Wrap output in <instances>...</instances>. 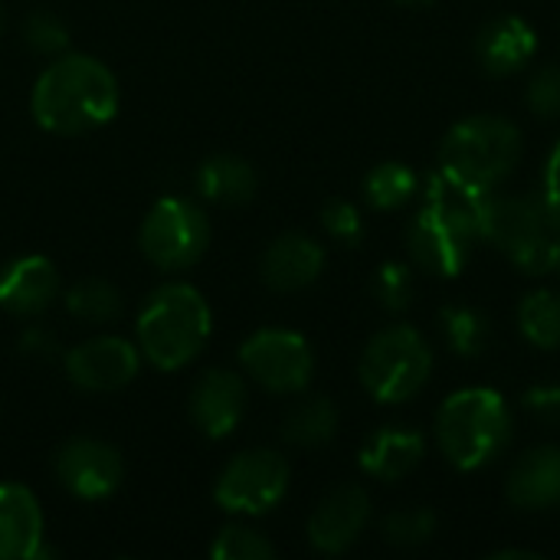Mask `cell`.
I'll use <instances>...</instances> for the list:
<instances>
[{
    "instance_id": "1",
    "label": "cell",
    "mask_w": 560,
    "mask_h": 560,
    "mask_svg": "<svg viewBox=\"0 0 560 560\" xmlns=\"http://www.w3.org/2000/svg\"><path fill=\"white\" fill-rule=\"evenodd\" d=\"M420 197L423 203L407 226L410 259L430 276L456 279L466 269L476 243L482 240L479 217H482V203L489 194H479L446 177L443 171H436L427 177V187Z\"/></svg>"
},
{
    "instance_id": "2",
    "label": "cell",
    "mask_w": 560,
    "mask_h": 560,
    "mask_svg": "<svg viewBox=\"0 0 560 560\" xmlns=\"http://www.w3.org/2000/svg\"><path fill=\"white\" fill-rule=\"evenodd\" d=\"M118 79L115 72L89 52L56 56L36 79L30 108L43 131L49 135H85L108 125L118 112Z\"/></svg>"
},
{
    "instance_id": "3",
    "label": "cell",
    "mask_w": 560,
    "mask_h": 560,
    "mask_svg": "<svg viewBox=\"0 0 560 560\" xmlns=\"http://www.w3.org/2000/svg\"><path fill=\"white\" fill-rule=\"evenodd\" d=\"M210 328L213 315L207 299L187 282H167L144 299L135 338L141 358L151 368L177 371L203 351Z\"/></svg>"
},
{
    "instance_id": "4",
    "label": "cell",
    "mask_w": 560,
    "mask_h": 560,
    "mask_svg": "<svg viewBox=\"0 0 560 560\" xmlns=\"http://www.w3.org/2000/svg\"><path fill=\"white\" fill-rule=\"evenodd\" d=\"M512 440V410L492 387H463L440 404L436 446L459 472L495 463Z\"/></svg>"
},
{
    "instance_id": "5",
    "label": "cell",
    "mask_w": 560,
    "mask_h": 560,
    "mask_svg": "<svg viewBox=\"0 0 560 560\" xmlns=\"http://www.w3.org/2000/svg\"><path fill=\"white\" fill-rule=\"evenodd\" d=\"M522 148L525 141L515 121L502 115H469L443 135L436 171L479 194H492L515 174Z\"/></svg>"
},
{
    "instance_id": "6",
    "label": "cell",
    "mask_w": 560,
    "mask_h": 560,
    "mask_svg": "<svg viewBox=\"0 0 560 560\" xmlns=\"http://www.w3.org/2000/svg\"><path fill=\"white\" fill-rule=\"evenodd\" d=\"M479 236L502 249L525 276H548L558 266V236L545 197L492 190L482 203Z\"/></svg>"
},
{
    "instance_id": "7",
    "label": "cell",
    "mask_w": 560,
    "mask_h": 560,
    "mask_svg": "<svg viewBox=\"0 0 560 560\" xmlns=\"http://www.w3.org/2000/svg\"><path fill=\"white\" fill-rule=\"evenodd\" d=\"M433 374V351L410 325L377 331L358 361V377L377 404H404L417 397Z\"/></svg>"
},
{
    "instance_id": "8",
    "label": "cell",
    "mask_w": 560,
    "mask_h": 560,
    "mask_svg": "<svg viewBox=\"0 0 560 560\" xmlns=\"http://www.w3.org/2000/svg\"><path fill=\"white\" fill-rule=\"evenodd\" d=\"M138 246L161 272H184L203 259L210 246V220L200 203L187 197H164L144 213Z\"/></svg>"
},
{
    "instance_id": "9",
    "label": "cell",
    "mask_w": 560,
    "mask_h": 560,
    "mask_svg": "<svg viewBox=\"0 0 560 560\" xmlns=\"http://www.w3.org/2000/svg\"><path fill=\"white\" fill-rule=\"evenodd\" d=\"M289 463L276 450H246L233 456L217 486L213 502L230 515H269L289 492Z\"/></svg>"
},
{
    "instance_id": "10",
    "label": "cell",
    "mask_w": 560,
    "mask_h": 560,
    "mask_svg": "<svg viewBox=\"0 0 560 560\" xmlns=\"http://www.w3.org/2000/svg\"><path fill=\"white\" fill-rule=\"evenodd\" d=\"M240 364L269 394H302L315 374L312 345L285 328L253 331L240 348Z\"/></svg>"
},
{
    "instance_id": "11",
    "label": "cell",
    "mask_w": 560,
    "mask_h": 560,
    "mask_svg": "<svg viewBox=\"0 0 560 560\" xmlns=\"http://www.w3.org/2000/svg\"><path fill=\"white\" fill-rule=\"evenodd\" d=\"M59 486L82 502H102L108 499L121 479H125V463L121 453L95 436H72L56 450L52 459Z\"/></svg>"
},
{
    "instance_id": "12",
    "label": "cell",
    "mask_w": 560,
    "mask_h": 560,
    "mask_svg": "<svg viewBox=\"0 0 560 560\" xmlns=\"http://www.w3.org/2000/svg\"><path fill=\"white\" fill-rule=\"evenodd\" d=\"M141 368V351L128 338L118 335H98L72 351H66V374L75 387L89 394H108L121 390L138 377Z\"/></svg>"
},
{
    "instance_id": "13",
    "label": "cell",
    "mask_w": 560,
    "mask_h": 560,
    "mask_svg": "<svg viewBox=\"0 0 560 560\" xmlns=\"http://www.w3.org/2000/svg\"><path fill=\"white\" fill-rule=\"evenodd\" d=\"M371 522V499L361 486L331 489L308 518V545L318 555H345Z\"/></svg>"
},
{
    "instance_id": "14",
    "label": "cell",
    "mask_w": 560,
    "mask_h": 560,
    "mask_svg": "<svg viewBox=\"0 0 560 560\" xmlns=\"http://www.w3.org/2000/svg\"><path fill=\"white\" fill-rule=\"evenodd\" d=\"M246 410V384L226 368H213L200 374V381L190 390L187 413L190 423L200 430L207 440H223L236 430Z\"/></svg>"
},
{
    "instance_id": "15",
    "label": "cell",
    "mask_w": 560,
    "mask_h": 560,
    "mask_svg": "<svg viewBox=\"0 0 560 560\" xmlns=\"http://www.w3.org/2000/svg\"><path fill=\"white\" fill-rule=\"evenodd\" d=\"M535 52H538V33L518 13L489 20L476 36V62L482 66V72L499 79L522 72L535 59Z\"/></svg>"
},
{
    "instance_id": "16",
    "label": "cell",
    "mask_w": 560,
    "mask_h": 560,
    "mask_svg": "<svg viewBox=\"0 0 560 560\" xmlns=\"http://www.w3.org/2000/svg\"><path fill=\"white\" fill-rule=\"evenodd\" d=\"M59 292L56 266L46 256H16L0 269V308L13 318L43 315Z\"/></svg>"
},
{
    "instance_id": "17",
    "label": "cell",
    "mask_w": 560,
    "mask_h": 560,
    "mask_svg": "<svg viewBox=\"0 0 560 560\" xmlns=\"http://www.w3.org/2000/svg\"><path fill=\"white\" fill-rule=\"evenodd\" d=\"M325 269V249L305 233H282L262 253L259 272L272 292H302L318 282Z\"/></svg>"
},
{
    "instance_id": "18",
    "label": "cell",
    "mask_w": 560,
    "mask_h": 560,
    "mask_svg": "<svg viewBox=\"0 0 560 560\" xmlns=\"http://www.w3.org/2000/svg\"><path fill=\"white\" fill-rule=\"evenodd\" d=\"M43 509L26 486H0V560L43 558Z\"/></svg>"
},
{
    "instance_id": "19",
    "label": "cell",
    "mask_w": 560,
    "mask_h": 560,
    "mask_svg": "<svg viewBox=\"0 0 560 560\" xmlns=\"http://www.w3.org/2000/svg\"><path fill=\"white\" fill-rule=\"evenodd\" d=\"M505 495L522 512H548L560 505V446H535L515 459Z\"/></svg>"
},
{
    "instance_id": "20",
    "label": "cell",
    "mask_w": 560,
    "mask_h": 560,
    "mask_svg": "<svg viewBox=\"0 0 560 560\" xmlns=\"http://www.w3.org/2000/svg\"><path fill=\"white\" fill-rule=\"evenodd\" d=\"M427 456V436L407 427H384L377 433H371L361 446V469L371 479L381 482H400L404 476H410Z\"/></svg>"
},
{
    "instance_id": "21",
    "label": "cell",
    "mask_w": 560,
    "mask_h": 560,
    "mask_svg": "<svg viewBox=\"0 0 560 560\" xmlns=\"http://www.w3.org/2000/svg\"><path fill=\"white\" fill-rule=\"evenodd\" d=\"M259 174L246 158L236 154H213L197 167V190L210 203L243 207L256 197Z\"/></svg>"
},
{
    "instance_id": "22",
    "label": "cell",
    "mask_w": 560,
    "mask_h": 560,
    "mask_svg": "<svg viewBox=\"0 0 560 560\" xmlns=\"http://www.w3.org/2000/svg\"><path fill=\"white\" fill-rule=\"evenodd\" d=\"M338 433V410L328 397H308L289 410L282 420V440L302 450H315L331 443Z\"/></svg>"
},
{
    "instance_id": "23",
    "label": "cell",
    "mask_w": 560,
    "mask_h": 560,
    "mask_svg": "<svg viewBox=\"0 0 560 560\" xmlns=\"http://www.w3.org/2000/svg\"><path fill=\"white\" fill-rule=\"evenodd\" d=\"M518 331L538 351L560 348V292L535 289L518 302Z\"/></svg>"
},
{
    "instance_id": "24",
    "label": "cell",
    "mask_w": 560,
    "mask_h": 560,
    "mask_svg": "<svg viewBox=\"0 0 560 560\" xmlns=\"http://www.w3.org/2000/svg\"><path fill=\"white\" fill-rule=\"evenodd\" d=\"M417 194H420V177L413 174L410 164L400 161H384L371 167V174L364 177V200L381 213L407 207Z\"/></svg>"
},
{
    "instance_id": "25",
    "label": "cell",
    "mask_w": 560,
    "mask_h": 560,
    "mask_svg": "<svg viewBox=\"0 0 560 560\" xmlns=\"http://www.w3.org/2000/svg\"><path fill=\"white\" fill-rule=\"evenodd\" d=\"M440 331H443L446 348L466 361H476L489 345V318L472 305H459V302L443 305L440 308Z\"/></svg>"
},
{
    "instance_id": "26",
    "label": "cell",
    "mask_w": 560,
    "mask_h": 560,
    "mask_svg": "<svg viewBox=\"0 0 560 560\" xmlns=\"http://www.w3.org/2000/svg\"><path fill=\"white\" fill-rule=\"evenodd\" d=\"M66 308L72 318L89 325H108L121 315V295L105 279H82L66 292Z\"/></svg>"
},
{
    "instance_id": "27",
    "label": "cell",
    "mask_w": 560,
    "mask_h": 560,
    "mask_svg": "<svg viewBox=\"0 0 560 560\" xmlns=\"http://www.w3.org/2000/svg\"><path fill=\"white\" fill-rule=\"evenodd\" d=\"M213 560H272L276 548L266 535H259L249 525H226L217 541L210 545Z\"/></svg>"
},
{
    "instance_id": "28",
    "label": "cell",
    "mask_w": 560,
    "mask_h": 560,
    "mask_svg": "<svg viewBox=\"0 0 560 560\" xmlns=\"http://www.w3.org/2000/svg\"><path fill=\"white\" fill-rule=\"evenodd\" d=\"M371 289H374V299H377V305H381L384 312L400 315V312H407L410 302H413V269H410L407 262L390 259V262L377 266Z\"/></svg>"
},
{
    "instance_id": "29",
    "label": "cell",
    "mask_w": 560,
    "mask_h": 560,
    "mask_svg": "<svg viewBox=\"0 0 560 560\" xmlns=\"http://www.w3.org/2000/svg\"><path fill=\"white\" fill-rule=\"evenodd\" d=\"M440 522L430 509H400L384 518V538L394 548H420L433 541Z\"/></svg>"
},
{
    "instance_id": "30",
    "label": "cell",
    "mask_w": 560,
    "mask_h": 560,
    "mask_svg": "<svg viewBox=\"0 0 560 560\" xmlns=\"http://www.w3.org/2000/svg\"><path fill=\"white\" fill-rule=\"evenodd\" d=\"M23 39L30 43L33 52L39 56H62L69 46V30L52 10H33L30 20L23 23Z\"/></svg>"
},
{
    "instance_id": "31",
    "label": "cell",
    "mask_w": 560,
    "mask_h": 560,
    "mask_svg": "<svg viewBox=\"0 0 560 560\" xmlns=\"http://www.w3.org/2000/svg\"><path fill=\"white\" fill-rule=\"evenodd\" d=\"M322 226L331 240L345 243V246H361L364 240V220H361V210L351 203V200H341V197H331L325 207H322Z\"/></svg>"
},
{
    "instance_id": "32",
    "label": "cell",
    "mask_w": 560,
    "mask_h": 560,
    "mask_svg": "<svg viewBox=\"0 0 560 560\" xmlns=\"http://www.w3.org/2000/svg\"><path fill=\"white\" fill-rule=\"evenodd\" d=\"M525 105L538 118H560V62L541 66L525 89Z\"/></svg>"
},
{
    "instance_id": "33",
    "label": "cell",
    "mask_w": 560,
    "mask_h": 560,
    "mask_svg": "<svg viewBox=\"0 0 560 560\" xmlns=\"http://www.w3.org/2000/svg\"><path fill=\"white\" fill-rule=\"evenodd\" d=\"M522 407L535 423H541L548 430H560V384L528 387L522 397Z\"/></svg>"
},
{
    "instance_id": "34",
    "label": "cell",
    "mask_w": 560,
    "mask_h": 560,
    "mask_svg": "<svg viewBox=\"0 0 560 560\" xmlns=\"http://www.w3.org/2000/svg\"><path fill=\"white\" fill-rule=\"evenodd\" d=\"M20 351L26 354V358H43V361H49V358H56V338L46 331V328H26L23 335H20Z\"/></svg>"
},
{
    "instance_id": "35",
    "label": "cell",
    "mask_w": 560,
    "mask_h": 560,
    "mask_svg": "<svg viewBox=\"0 0 560 560\" xmlns=\"http://www.w3.org/2000/svg\"><path fill=\"white\" fill-rule=\"evenodd\" d=\"M541 197H545L548 210H560V138L555 141V148H551V154L545 161V190H541Z\"/></svg>"
},
{
    "instance_id": "36",
    "label": "cell",
    "mask_w": 560,
    "mask_h": 560,
    "mask_svg": "<svg viewBox=\"0 0 560 560\" xmlns=\"http://www.w3.org/2000/svg\"><path fill=\"white\" fill-rule=\"evenodd\" d=\"M489 558L492 560H512V558L541 560V555H538V551H522V548H502V551H492Z\"/></svg>"
},
{
    "instance_id": "37",
    "label": "cell",
    "mask_w": 560,
    "mask_h": 560,
    "mask_svg": "<svg viewBox=\"0 0 560 560\" xmlns=\"http://www.w3.org/2000/svg\"><path fill=\"white\" fill-rule=\"evenodd\" d=\"M551 213V226H555V236H558V266H555V272L560 276V210H548Z\"/></svg>"
},
{
    "instance_id": "38",
    "label": "cell",
    "mask_w": 560,
    "mask_h": 560,
    "mask_svg": "<svg viewBox=\"0 0 560 560\" xmlns=\"http://www.w3.org/2000/svg\"><path fill=\"white\" fill-rule=\"evenodd\" d=\"M397 3H404V7H427V3H433V0H397Z\"/></svg>"
},
{
    "instance_id": "39",
    "label": "cell",
    "mask_w": 560,
    "mask_h": 560,
    "mask_svg": "<svg viewBox=\"0 0 560 560\" xmlns=\"http://www.w3.org/2000/svg\"><path fill=\"white\" fill-rule=\"evenodd\" d=\"M0 26H3V16H0Z\"/></svg>"
}]
</instances>
